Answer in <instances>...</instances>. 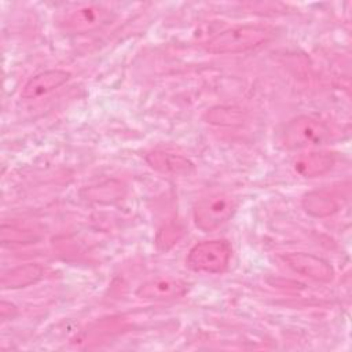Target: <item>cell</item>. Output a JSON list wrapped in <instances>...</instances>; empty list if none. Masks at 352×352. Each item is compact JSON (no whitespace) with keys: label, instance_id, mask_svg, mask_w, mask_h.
<instances>
[{"label":"cell","instance_id":"cell-1","mask_svg":"<svg viewBox=\"0 0 352 352\" xmlns=\"http://www.w3.org/2000/svg\"><path fill=\"white\" fill-rule=\"evenodd\" d=\"M274 30L263 25H239L226 29L205 43L210 54H238L268 43Z\"/></svg>","mask_w":352,"mask_h":352},{"label":"cell","instance_id":"cell-2","mask_svg":"<svg viewBox=\"0 0 352 352\" xmlns=\"http://www.w3.org/2000/svg\"><path fill=\"white\" fill-rule=\"evenodd\" d=\"M330 126L314 116H298L290 120L280 132V143L287 150L319 146L331 138Z\"/></svg>","mask_w":352,"mask_h":352},{"label":"cell","instance_id":"cell-3","mask_svg":"<svg viewBox=\"0 0 352 352\" xmlns=\"http://www.w3.org/2000/svg\"><path fill=\"white\" fill-rule=\"evenodd\" d=\"M236 210V199L227 192H210L199 198L194 206L195 226L210 232L226 224Z\"/></svg>","mask_w":352,"mask_h":352},{"label":"cell","instance_id":"cell-4","mask_svg":"<svg viewBox=\"0 0 352 352\" xmlns=\"http://www.w3.org/2000/svg\"><path fill=\"white\" fill-rule=\"evenodd\" d=\"M231 253V245L224 239L204 241L190 249L186 264L195 272L220 274L228 267Z\"/></svg>","mask_w":352,"mask_h":352},{"label":"cell","instance_id":"cell-5","mask_svg":"<svg viewBox=\"0 0 352 352\" xmlns=\"http://www.w3.org/2000/svg\"><path fill=\"white\" fill-rule=\"evenodd\" d=\"M110 21V11L102 6L87 4L66 11L59 19L62 29L70 33H87L95 30Z\"/></svg>","mask_w":352,"mask_h":352},{"label":"cell","instance_id":"cell-6","mask_svg":"<svg viewBox=\"0 0 352 352\" xmlns=\"http://www.w3.org/2000/svg\"><path fill=\"white\" fill-rule=\"evenodd\" d=\"M283 260L294 272L309 279L330 282L334 278V270L330 263L319 256L304 252H292L285 254Z\"/></svg>","mask_w":352,"mask_h":352},{"label":"cell","instance_id":"cell-7","mask_svg":"<svg viewBox=\"0 0 352 352\" xmlns=\"http://www.w3.org/2000/svg\"><path fill=\"white\" fill-rule=\"evenodd\" d=\"M188 292V283L176 278H153L143 282L136 289V296L144 300H175L183 297Z\"/></svg>","mask_w":352,"mask_h":352},{"label":"cell","instance_id":"cell-8","mask_svg":"<svg viewBox=\"0 0 352 352\" xmlns=\"http://www.w3.org/2000/svg\"><path fill=\"white\" fill-rule=\"evenodd\" d=\"M70 73L66 70H45L36 76H33L22 88L21 96L23 99H36L40 96H44L60 85H63L66 81H69Z\"/></svg>","mask_w":352,"mask_h":352},{"label":"cell","instance_id":"cell-9","mask_svg":"<svg viewBox=\"0 0 352 352\" xmlns=\"http://www.w3.org/2000/svg\"><path fill=\"white\" fill-rule=\"evenodd\" d=\"M146 161L153 169L173 176L190 175L195 169L194 164L186 157L165 150H154L148 153L146 155Z\"/></svg>","mask_w":352,"mask_h":352},{"label":"cell","instance_id":"cell-10","mask_svg":"<svg viewBox=\"0 0 352 352\" xmlns=\"http://www.w3.org/2000/svg\"><path fill=\"white\" fill-rule=\"evenodd\" d=\"M44 275V270L37 263H26L6 271L1 275L0 286L4 290L22 289L37 283Z\"/></svg>","mask_w":352,"mask_h":352},{"label":"cell","instance_id":"cell-11","mask_svg":"<svg viewBox=\"0 0 352 352\" xmlns=\"http://www.w3.org/2000/svg\"><path fill=\"white\" fill-rule=\"evenodd\" d=\"M334 164V154L327 151H311L297 158L294 162V169L304 177H316L329 172Z\"/></svg>","mask_w":352,"mask_h":352},{"label":"cell","instance_id":"cell-12","mask_svg":"<svg viewBox=\"0 0 352 352\" xmlns=\"http://www.w3.org/2000/svg\"><path fill=\"white\" fill-rule=\"evenodd\" d=\"M302 208L315 217H326L337 212L338 204L327 191H311L302 198Z\"/></svg>","mask_w":352,"mask_h":352},{"label":"cell","instance_id":"cell-13","mask_svg":"<svg viewBox=\"0 0 352 352\" xmlns=\"http://www.w3.org/2000/svg\"><path fill=\"white\" fill-rule=\"evenodd\" d=\"M182 235H183V230L177 224H175V223L166 224L157 234V239H155L157 246L161 250H168L175 243H177V241L182 238Z\"/></svg>","mask_w":352,"mask_h":352},{"label":"cell","instance_id":"cell-14","mask_svg":"<svg viewBox=\"0 0 352 352\" xmlns=\"http://www.w3.org/2000/svg\"><path fill=\"white\" fill-rule=\"evenodd\" d=\"M208 118L213 124H232L234 121L241 120V113L234 109L220 107V109H212L208 113Z\"/></svg>","mask_w":352,"mask_h":352},{"label":"cell","instance_id":"cell-15","mask_svg":"<svg viewBox=\"0 0 352 352\" xmlns=\"http://www.w3.org/2000/svg\"><path fill=\"white\" fill-rule=\"evenodd\" d=\"M0 314H1L3 319H7L8 316L12 318L16 314V308H15V305L12 307V304H8V302L3 301L1 307H0Z\"/></svg>","mask_w":352,"mask_h":352}]
</instances>
